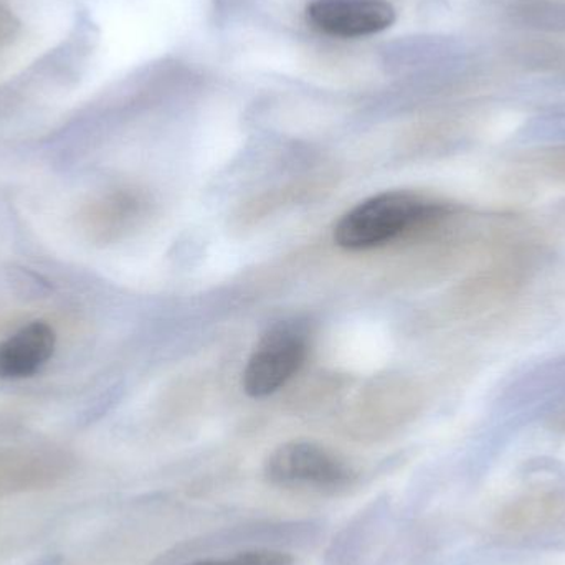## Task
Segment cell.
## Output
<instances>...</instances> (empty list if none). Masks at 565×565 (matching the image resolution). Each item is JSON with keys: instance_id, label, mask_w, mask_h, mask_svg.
Returning <instances> with one entry per match:
<instances>
[{"instance_id": "1", "label": "cell", "mask_w": 565, "mask_h": 565, "mask_svg": "<svg viewBox=\"0 0 565 565\" xmlns=\"http://www.w3.org/2000/svg\"><path fill=\"white\" fill-rule=\"evenodd\" d=\"M444 205L408 192H384L355 205L334 228V242L345 250H369L412 228L437 221Z\"/></svg>"}, {"instance_id": "2", "label": "cell", "mask_w": 565, "mask_h": 565, "mask_svg": "<svg viewBox=\"0 0 565 565\" xmlns=\"http://www.w3.org/2000/svg\"><path fill=\"white\" fill-rule=\"evenodd\" d=\"M265 477L275 487L334 491L349 487L355 473L341 455L316 441H288L265 461Z\"/></svg>"}, {"instance_id": "3", "label": "cell", "mask_w": 565, "mask_h": 565, "mask_svg": "<svg viewBox=\"0 0 565 565\" xmlns=\"http://www.w3.org/2000/svg\"><path fill=\"white\" fill-rule=\"evenodd\" d=\"M308 329L299 321H281L262 335L244 371L250 397L275 394L301 367L308 355Z\"/></svg>"}, {"instance_id": "4", "label": "cell", "mask_w": 565, "mask_h": 565, "mask_svg": "<svg viewBox=\"0 0 565 565\" xmlns=\"http://www.w3.org/2000/svg\"><path fill=\"white\" fill-rule=\"evenodd\" d=\"M387 0H318L306 9L309 25L338 39H361L384 32L395 22Z\"/></svg>"}, {"instance_id": "5", "label": "cell", "mask_w": 565, "mask_h": 565, "mask_svg": "<svg viewBox=\"0 0 565 565\" xmlns=\"http://www.w3.org/2000/svg\"><path fill=\"white\" fill-rule=\"evenodd\" d=\"M56 334L45 321H33L0 342V379L32 377L52 359Z\"/></svg>"}, {"instance_id": "6", "label": "cell", "mask_w": 565, "mask_h": 565, "mask_svg": "<svg viewBox=\"0 0 565 565\" xmlns=\"http://www.w3.org/2000/svg\"><path fill=\"white\" fill-rule=\"evenodd\" d=\"M561 501L553 494L530 497L508 507L501 514V524L507 530H531L547 523L559 511Z\"/></svg>"}, {"instance_id": "7", "label": "cell", "mask_w": 565, "mask_h": 565, "mask_svg": "<svg viewBox=\"0 0 565 565\" xmlns=\"http://www.w3.org/2000/svg\"><path fill=\"white\" fill-rule=\"evenodd\" d=\"M295 557L274 550H254L235 554L227 559H205L189 565H292Z\"/></svg>"}, {"instance_id": "8", "label": "cell", "mask_w": 565, "mask_h": 565, "mask_svg": "<svg viewBox=\"0 0 565 565\" xmlns=\"http://www.w3.org/2000/svg\"><path fill=\"white\" fill-rule=\"evenodd\" d=\"M39 565H58L56 564V561H49V563H40Z\"/></svg>"}]
</instances>
